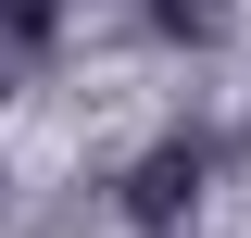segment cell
Listing matches in <instances>:
<instances>
[{
	"mask_svg": "<svg viewBox=\"0 0 251 238\" xmlns=\"http://www.w3.org/2000/svg\"><path fill=\"white\" fill-rule=\"evenodd\" d=\"M188 201H201V150H151L138 163V226H176Z\"/></svg>",
	"mask_w": 251,
	"mask_h": 238,
	"instance_id": "cell-1",
	"label": "cell"
},
{
	"mask_svg": "<svg viewBox=\"0 0 251 238\" xmlns=\"http://www.w3.org/2000/svg\"><path fill=\"white\" fill-rule=\"evenodd\" d=\"M50 25H63V0H0V38H13V50H38Z\"/></svg>",
	"mask_w": 251,
	"mask_h": 238,
	"instance_id": "cell-2",
	"label": "cell"
}]
</instances>
